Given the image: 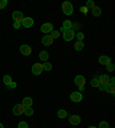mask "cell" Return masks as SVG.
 <instances>
[{"label": "cell", "mask_w": 115, "mask_h": 128, "mask_svg": "<svg viewBox=\"0 0 115 128\" xmlns=\"http://www.w3.org/2000/svg\"><path fill=\"white\" fill-rule=\"evenodd\" d=\"M40 31L44 32V33H48V32L53 31V24L52 23H44L42 26H40Z\"/></svg>", "instance_id": "8"}, {"label": "cell", "mask_w": 115, "mask_h": 128, "mask_svg": "<svg viewBox=\"0 0 115 128\" xmlns=\"http://www.w3.org/2000/svg\"><path fill=\"white\" fill-rule=\"evenodd\" d=\"M69 122L71 124L72 126H77L78 124L81 122V117L77 114H71L69 116Z\"/></svg>", "instance_id": "9"}, {"label": "cell", "mask_w": 115, "mask_h": 128, "mask_svg": "<svg viewBox=\"0 0 115 128\" xmlns=\"http://www.w3.org/2000/svg\"><path fill=\"white\" fill-rule=\"evenodd\" d=\"M62 12H63L64 15H71L72 12H74V6L71 5V2L64 1L62 4Z\"/></svg>", "instance_id": "1"}, {"label": "cell", "mask_w": 115, "mask_h": 128, "mask_svg": "<svg viewBox=\"0 0 115 128\" xmlns=\"http://www.w3.org/2000/svg\"><path fill=\"white\" fill-rule=\"evenodd\" d=\"M114 68H115V65L113 63H109L108 65H106V70H107L108 72H113L114 71Z\"/></svg>", "instance_id": "28"}, {"label": "cell", "mask_w": 115, "mask_h": 128, "mask_svg": "<svg viewBox=\"0 0 115 128\" xmlns=\"http://www.w3.org/2000/svg\"><path fill=\"white\" fill-rule=\"evenodd\" d=\"M17 128H29V126H28V124L25 121H21L19 124V126H17Z\"/></svg>", "instance_id": "30"}, {"label": "cell", "mask_w": 115, "mask_h": 128, "mask_svg": "<svg viewBox=\"0 0 115 128\" xmlns=\"http://www.w3.org/2000/svg\"><path fill=\"white\" fill-rule=\"evenodd\" d=\"M88 128H97V127H94V126H90V127H88Z\"/></svg>", "instance_id": "39"}, {"label": "cell", "mask_w": 115, "mask_h": 128, "mask_svg": "<svg viewBox=\"0 0 115 128\" xmlns=\"http://www.w3.org/2000/svg\"><path fill=\"white\" fill-rule=\"evenodd\" d=\"M92 10V15L94 16V17H99L100 15H101V9H100V7H94V8H92L91 9Z\"/></svg>", "instance_id": "17"}, {"label": "cell", "mask_w": 115, "mask_h": 128, "mask_svg": "<svg viewBox=\"0 0 115 128\" xmlns=\"http://www.w3.org/2000/svg\"><path fill=\"white\" fill-rule=\"evenodd\" d=\"M90 84H91L92 87H98L100 82H99V79H98V78H94V79H92V81Z\"/></svg>", "instance_id": "27"}, {"label": "cell", "mask_w": 115, "mask_h": 128, "mask_svg": "<svg viewBox=\"0 0 115 128\" xmlns=\"http://www.w3.org/2000/svg\"><path fill=\"white\" fill-rule=\"evenodd\" d=\"M105 92H107L109 94H114L115 93V85L114 84H107V85H105Z\"/></svg>", "instance_id": "15"}, {"label": "cell", "mask_w": 115, "mask_h": 128, "mask_svg": "<svg viewBox=\"0 0 115 128\" xmlns=\"http://www.w3.org/2000/svg\"><path fill=\"white\" fill-rule=\"evenodd\" d=\"M9 87H11L12 89H14V88H16V82H12L11 85H9Z\"/></svg>", "instance_id": "36"}, {"label": "cell", "mask_w": 115, "mask_h": 128, "mask_svg": "<svg viewBox=\"0 0 115 128\" xmlns=\"http://www.w3.org/2000/svg\"><path fill=\"white\" fill-rule=\"evenodd\" d=\"M33 23H35L33 18H31V17H24L21 22V25L23 28H31L33 25Z\"/></svg>", "instance_id": "7"}, {"label": "cell", "mask_w": 115, "mask_h": 128, "mask_svg": "<svg viewBox=\"0 0 115 128\" xmlns=\"http://www.w3.org/2000/svg\"><path fill=\"white\" fill-rule=\"evenodd\" d=\"M24 109L25 108L22 105V104H16V105H14L13 108V113L14 116H21L24 113Z\"/></svg>", "instance_id": "5"}, {"label": "cell", "mask_w": 115, "mask_h": 128, "mask_svg": "<svg viewBox=\"0 0 115 128\" xmlns=\"http://www.w3.org/2000/svg\"><path fill=\"white\" fill-rule=\"evenodd\" d=\"M58 117L61 118V119H63V118L67 117V112H66V110H59V111H58Z\"/></svg>", "instance_id": "24"}, {"label": "cell", "mask_w": 115, "mask_h": 128, "mask_svg": "<svg viewBox=\"0 0 115 128\" xmlns=\"http://www.w3.org/2000/svg\"><path fill=\"white\" fill-rule=\"evenodd\" d=\"M12 17H13L14 22H20V23H21L22 20L24 18L23 14H22L21 12H14V13L12 14Z\"/></svg>", "instance_id": "10"}, {"label": "cell", "mask_w": 115, "mask_h": 128, "mask_svg": "<svg viewBox=\"0 0 115 128\" xmlns=\"http://www.w3.org/2000/svg\"><path fill=\"white\" fill-rule=\"evenodd\" d=\"M42 65H43V70H45V71H51L52 70V64L50 62H44V64H42Z\"/></svg>", "instance_id": "21"}, {"label": "cell", "mask_w": 115, "mask_h": 128, "mask_svg": "<svg viewBox=\"0 0 115 128\" xmlns=\"http://www.w3.org/2000/svg\"><path fill=\"white\" fill-rule=\"evenodd\" d=\"M85 82H86V80L83 76H76L75 77V84L78 86V87H80V86H84Z\"/></svg>", "instance_id": "13"}, {"label": "cell", "mask_w": 115, "mask_h": 128, "mask_svg": "<svg viewBox=\"0 0 115 128\" xmlns=\"http://www.w3.org/2000/svg\"><path fill=\"white\" fill-rule=\"evenodd\" d=\"M32 73L35 76H39L42 74V72H43V65L40 63H35L32 65V69H31Z\"/></svg>", "instance_id": "3"}, {"label": "cell", "mask_w": 115, "mask_h": 128, "mask_svg": "<svg viewBox=\"0 0 115 128\" xmlns=\"http://www.w3.org/2000/svg\"><path fill=\"white\" fill-rule=\"evenodd\" d=\"M80 10H81V12H83L84 14H86V13H88V8H86V7H81V8H80Z\"/></svg>", "instance_id": "34"}, {"label": "cell", "mask_w": 115, "mask_h": 128, "mask_svg": "<svg viewBox=\"0 0 115 128\" xmlns=\"http://www.w3.org/2000/svg\"><path fill=\"white\" fill-rule=\"evenodd\" d=\"M31 52H32V49L29 45H22L21 47H20V53L24 56H29L30 54H31Z\"/></svg>", "instance_id": "6"}, {"label": "cell", "mask_w": 115, "mask_h": 128, "mask_svg": "<svg viewBox=\"0 0 115 128\" xmlns=\"http://www.w3.org/2000/svg\"><path fill=\"white\" fill-rule=\"evenodd\" d=\"M71 26H72V23L69 21V20H66V21L63 22V25H62V28H63L64 30H69V29H71Z\"/></svg>", "instance_id": "20"}, {"label": "cell", "mask_w": 115, "mask_h": 128, "mask_svg": "<svg viewBox=\"0 0 115 128\" xmlns=\"http://www.w3.org/2000/svg\"><path fill=\"white\" fill-rule=\"evenodd\" d=\"M7 0H0V9H4L7 6Z\"/></svg>", "instance_id": "31"}, {"label": "cell", "mask_w": 115, "mask_h": 128, "mask_svg": "<svg viewBox=\"0 0 115 128\" xmlns=\"http://www.w3.org/2000/svg\"><path fill=\"white\" fill-rule=\"evenodd\" d=\"M62 34H63V39L64 41H71L74 38H75V32L72 29H69V30H64L62 32Z\"/></svg>", "instance_id": "2"}, {"label": "cell", "mask_w": 115, "mask_h": 128, "mask_svg": "<svg viewBox=\"0 0 115 128\" xmlns=\"http://www.w3.org/2000/svg\"><path fill=\"white\" fill-rule=\"evenodd\" d=\"M48 56L50 55H48V53L46 50H42L39 53V58L42 60V61H44V62H46L48 60Z\"/></svg>", "instance_id": "18"}, {"label": "cell", "mask_w": 115, "mask_h": 128, "mask_svg": "<svg viewBox=\"0 0 115 128\" xmlns=\"http://www.w3.org/2000/svg\"><path fill=\"white\" fill-rule=\"evenodd\" d=\"M99 63L102 64V65H108L109 63H112V60H110V57H108L106 55H101L99 57Z\"/></svg>", "instance_id": "12"}, {"label": "cell", "mask_w": 115, "mask_h": 128, "mask_svg": "<svg viewBox=\"0 0 115 128\" xmlns=\"http://www.w3.org/2000/svg\"><path fill=\"white\" fill-rule=\"evenodd\" d=\"M76 38H77V41H82V40L84 39V34L82 33V32H80V33H77V34L75 36Z\"/></svg>", "instance_id": "32"}, {"label": "cell", "mask_w": 115, "mask_h": 128, "mask_svg": "<svg viewBox=\"0 0 115 128\" xmlns=\"http://www.w3.org/2000/svg\"><path fill=\"white\" fill-rule=\"evenodd\" d=\"M85 7L88 8V9H92V8H94V7H96V5H94V1H93V0H89L88 2H86Z\"/></svg>", "instance_id": "25"}, {"label": "cell", "mask_w": 115, "mask_h": 128, "mask_svg": "<svg viewBox=\"0 0 115 128\" xmlns=\"http://www.w3.org/2000/svg\"><path fill=\"white\" fill-rule=\"evenodd\" d=\"M12 82H13V80H12L11 76H5V77H4V84H5L6 86H9Z\"/></svg>", "instance_id": "22"}, {"label": "cell", "mask_w": 115, "mask_h": 128, "mask_svg": "<svg viewBox=\"0 0 115 128\" xmlns=\"http://www.w3.org/2000/svg\"><path fill=\"white\" fill-rule=\"evenodd\" d=\"M24 113H25V116H28V117H31V116L33 114V109H32L31 106L25 108V109H24Z\"/></svg>", "instance_id": "23"}, {"label": "cell", "mask_w": 115, "mask_h": 128, "mask_svg": "<svg viewBox=\"0 0 115 128\" xmlns=\"http://www.w3.org/2000/svg\"><path fill=\"white\" fill-rule=\"evenodd\" d=\"M0 128H4V125L1 122H0Z\"/></svg>", "instance_id": "38"}, {"label": "cell", "mask_w": 115, "mask_h": 128, "mask_svg": "<svg viewBox=\"0 0 115 128\" xmlns=\"http://www.w3.org/2000/svg\"><path fill=\"white\" fill-rule=\"evenodd\" d=\"M70 100H71L72 102H75V103H78V102H81L83 100V95H82L80 92H72V93L70 94Z\"/></svg>", "instance_id": "4"}, {"label": "cell", "mask_w": 115, "mask_h": 128, "mask_svg": "<svg viewBox=\"0 0 115 128\" xmlns=\"http://www.w3.org/2000/svg\"><path fill=\"white\" fill-rule=\"evenodd\" d=\"M98 88H99V90H104V89H105V86H104V85H101V84H99Z\"/></svg>", "instance_id": "35"}, {"label": "cell", "mask_w": 115, "mask_h": 128, "mask_svg": "<svg viewBox=\"0 0 115 128\" xmlns=\"http://www.w3.org/2000/svg\"><path fill=\"white\" fill-rule=\"evenodd\" d=\"M74 48H75L77 52H80V50H82L84 48V44H83V41H76L75 42V45H74Z\"/></svg>", "instance_id": "19"}, {"label": "cell", "mask_w": 115, "mask_h": 128, "mask_svg": "<svg viewBox=\"0 0 115 128\" xmlns=\"http://www.w3.org/2000/svg\"><path fill=\"white\" fill-rule=\"evenodd\" d=\"M32 103H33V101H32L31 97H24L23 101H22V105H23L24 108H29V106H31Z\"/></svg>", "instance_id": "16"}, {"label": "cell", "mask_w": 115, "mask_h": 128, "mask_svg": "<svg viewBox=\"0 0 115 128\" xmlns=\"http://www.w3.org/2000/svg\"><path fill=\"white\" fill-rule=\"evenodd\" d=\"M78 88H80V92L84 90V86H80V87H78Z\"/></svg>", "instance_id": "37"}, {"label": "cell", "mask_w": 115, "mask_h": 128, "mask_svg": "<svg viewBox=\"0 0 115 128\" xmlns=\"http://www.w3.org/2000/svg\"><path fill=\"white\" fill-rule=\"evenodd\" d=\"M51 37H52V39H58V38H59L60 37V32L59 31H54V30H53V31H52L51 32Z\"/></svg>", "instance_id": "26"}, {"label": "cell", "mask_w": 115, "mask_h": 128, "mask_svg": "<svg viewBox=\"0 0 115 128\" xmlns=\"http://www.w3.org/2000/svg\"><path fill=\"white\" fill-rule=\"evenodd\" d=\"M98 79H99V82L101 84V85H107V84H109V81H110V78L108 77L107 74H102V76H100L99 78H98Z\"/></svg>", "instance_id": "14"}, {"label": "cell", "mask_w": 115, "mask_h": 128, "mask_svg": "<svg viewBox=\"0 0 115 128\" xmlns=\"http://www.w3.org/2000/svg\"><path fill=\"white\" fill-rule=\"evenodd\" d=\"M13 28L14 29H20V28H21V23H20V22H14Z\"/></svg>", "instance_id": "33"}, {"label": "cell", "mask_w": 115, "mask_h": 128, "mask_svg": "<svg viewBox=\"0 0 115 128\" xmlns=\"http://www.w3.org/2000/svg\"><path fill=\"white\" fill-rule=\"evenodd\" d=\"M42 44H43L44 46H51L52 44H53V39H52L51 36L46 34V36H44L43 39H42Z\"/></svg>", "instance_id": "11"}, {"label": "cell", "mask_w": 115, "mask_h": 128, "mask_svg": "<svg viewBox=\"0 0 115 128\" xmlns=\"http://www.w3.org/2000/svg\"><path fill=\"white\" fill-rule=\"evenodd\" d=\"M99 128H109V125H108L107 121H101L99 124Z\"/></svg>", "instance_id": "29"}]
</instances>
